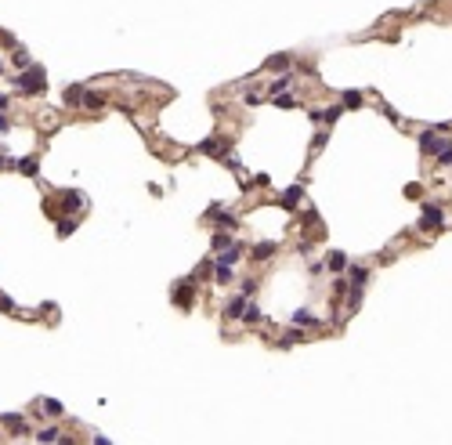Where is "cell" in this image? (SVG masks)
Returning a JSON list of instances; mask_svg holds the SVG:
<instances>
[{
    "mask_svg": "<svg viewBox=\"0 0 452 445\" xmlns=\"http://www.w3.org/2000/svg\"><path fill=\"white\" fill-rule=\"evenodd\" d=\"M18 91H22V94H44V91H47V72L40 69V65L18 72Z\"/></svg>",
    "mask_w": 452,
    "mask_h": 445,
    "instance_id": "6da1fadb",
    "label": "cell"
},
{
    "mask_svg": "<svg viewBox=\"0 0 452 445\" xmlns=\"http://www.w3.org/2000/svg\"><path fill=\"white\" fill-rule=\"evenodd\" d=\"M445 145H448V141L441 138V131H423V134H420V149H423L427 156H441Z\"/></svg>",
    "mask_w": 452,
    "mask_h": 445,
    "instance_id": "7a4b0ae2",
    "label": "cell"
},
{
    "mask_svg": "<svg viewBox=\"0 0 452 445\" xmlns=\"http://www.w3.org/2000/svg\"><path fill=\"white\" fill-rule=\"evenodd\" d=\"M58 199H62V210H80L84 207V192H76V188H65V192H58Z\"/></svg>",
    "mask_w": 452,
    "mask_h": 445,
    "instance_id": "3957f363",
    "label": "cell"
},
{
    "mask_svg": "<svg viewBox=\"0 0 452 445\" xmlns=\"http://www.w3.org/2000/svg\"><path fill=\"white\" fill-rule=\"evenodd\" d=\"M420 225H423V228H431V232H438V228L445 225V214H441L438 207H423V217H420Z\"/></svg>",
    "mask_w": 452,
    "mask_h": 445,
    "instance_id": "277c9868",
    "label": "cell"
},
{
    "mask_svg": "<svg viewBox=\"0 0 452 445\" xmlns=\"http://www.w3.org/2000/svg\"><path fill=\"white\" fill-rule=\"evenodd\" d=\"M36 441H40V445H58V441H62V427H55V424L40 427V431H36Z\"/></svg>",
    "mask_w": 452,
    "mask_h": 445,
    "instance_id": "5b68a950",
    "label": "cell"
},
{
    "mask_svg": "<svg viewBox=\"0 0 452 445\" xmlns=\"http://www.w3.org/2000/svg\"><path fill=\"white\" fill-rule=\"evenodd\" d=\"M174 304H178V308H188V304H195V286L181 282V286L174 290Z\"/></svg>",
    "mask_w": 452,
    "mask_h": 445,
    "instance_id": "8992f818",
    "label": "cell"
},
{
    "mask_svg": "<svg viewBox=\"0 0 452 445\" xmlns=\"http://www.w3.org/2000/svg\"><path fill=\"white\" fill-rule=\"evenodd\" d=\"M246 315V297H232L224 304V318H242Z\"/></svg>",
    "mask_w": 452,
    "mask_h": 445,
    "instance_id": "52a82bcc",
    "label": "cell"
},
{
    "mask_svg": "<svg viewBox=\"0 0 452 445\" xmlns=\"http://www.w3.org/2000/svg\"><path fill=\"white\" fill-rule=\"evenodd\" d=\"M239 254H242V246H228V250L217 254V264H221V268H232V264L239 261Z\"/></svg>",
    "mask_w": 452,
    "mask_h": 445,
    "instance_id": "ba28073f",
    "label": "cell"
},
{
    "mask_svg": "<svg viewBox=\"0 0 452 445\" xmlns=\"http://www.w3.org/2000/svg\"><path fill=\"white\" fill-rule=\"evenodd\" d=\"M365 279H369V271H365V268H351V271H347L351 290H365Z\"/></svg>",
    "mask_w": 452,
    "mask_h": 445,
    "instance_id": "9c48e42d",
    "label": "cell"
},
{
    "mask_svg": "<svg viewBox=\"0 0 452 445\" xmlns=\"http://www.w3.org/2000/svg\"><path fill=\"white\" fill-rule=\"evenodd\" d=\"M18 174H26V178H36V159L33 156H26V159H18V163H11Z\"/></svg>",
    "mask_w": 452,
    "mask_h": 445,
    "instance_id": "30bf717a",
    "label": "cell"
},
{
    "mask_svg": "<svg viewBox=\"0 0 452 445\" xmlns=\"http://www.w3.org/2000/svg\"><path fill=\"white\" fill-rule=\"evenodd\" d=\"M325 268H330V271H344V268H347V257H344L340 250H333L330 257H325Z\"/></svg>",
    "mask_w": 452,
    "mask_h": 445,
    "instance_id": "8fae6325",
    "label": "cell"
},
{
    "mask_svg": "<svg viewBox=\"0 0 452 445\" xmlns=\"http://www.w3.org/2000/svg\"><path fill=\"white\" fill-rule=\"evenodd\" d=\"M293 326H318V318L308 308H300V311H293Z\"/></svg>",
    "mask_w": 452,
    "mask_h": 445,
    "instance_id": "7c38bea8",
    "label": "cell"
},
{
    "mask_svg": "<svg viewBox=\"0 0 452 445\" xmlns=\"http://www.w3.org/2000/svg\"><path fill=\"white\" fill-rule=\"evenodd\" d=\"M4 424H8V427H15V434H29V424H26V416H15V413H8V416H4Z\"/></svg>",
    "mask_w": 452,
    "mask_h": 445,
    "instance_id": "4fadbf2b",
    "label": "cell"
},
{
    "mask_svg": "<svg viewBox=\"0 0 452 445\" xmlns=\"http://www.w3.org/2000/svg\"><path fill=\"white\" fill-rule=\"evenodd\" d=\"M275 254V242H257V246H254V261H268Z\"/></svg>",
    "mask_w": 452,
    "mask_h": 445,
    "instance_id": "5bb4252c",
    "label": "cell"
},
{
    "mask_svg": "<svg viewBox=\"0 0 452 445\" xmlns=\"http://www.w3.org/2000/svg\"><path fill=\"white\" fill-rule=\"evenodd\" d=\"M297 203H300V188H286V192H282V207L293 210Z\"/></svg>",
    "mask_w": 452,
    "mask_h": 445,
    "instance_id": "9a60e30c",
    "label": "cell"
},
{
    "mask_svg": "<svg viewBox=\"0 0 452 445\" xmlns=\"http://www.w3.org/2000/svg\"><path fill=\"white\" fill-rule=\"evenodd\" d=\"M11 65H15V69H22V72H26V69H33V62H29V55H26L22 47L11 55Z\"/></svg>",
    "mask_w": 452,
    "mask_h": 445,
    "instance_id": "2e32d148",
    "label": "cell"
},
{
    "mask_svg": "<svg viewBox=\"0 0 452 445\" xmlns=\"http://www.w3.org/2000/svg\"><path fill=\"white\" fill-rule=\"evenodd\" d=\"M84 98H87L84 84H76V87H69V91H65V102H69V105H76V102H84Z\"/></svg>",
    "mask_w": 452,
    "mask_h": 445,
    "instance_id": "e0dca14e",
    "label": "cell"
},
{
    "mask_svg": "<svg viewBox=\"0 0 452 445\" xmlns=\"http://www.w3.org/2000/svg\"><path fill=\"white\" fill-rule=\"evenodd\" d=\"M40 409H44V413H51V416H58V413H62V402H55V398H44V402H40Z\"/></svg>",
    "mask_w": 452,
    "mask_h": 445,
    "instance_id": "ac0fdd59",
    "label": "cell"
},
{
    "mask_svg": "<svg viewBox=\"0 0 452 445\" xmlns=\"http://www.w3.org/2000/svg\"><path fill=\"white\" fill-rule=\"evenodd\" d=\"M105 105V98L102 94H94V91H87V98H84V109H102Z\"/></svg>",
    "mask_w": 452,
    "mask_h": 445,
    "instance_id": "d6986e66",
    "label": "cell"
},
{
    "mask_svg": "<svg viewBox=\"0 0 452 445\" xmlns=\"http://www.w3.org/2000/svg\"><path fill=\"white\" fill-rule=\"evenodd\" d=\"M72 232H76V221H72V217H62V221H58V235L65 239V235H72Z\"/></svg>",
    "mask_w": 452,
    "mask_h": 445,
    "instance_id": "ffe728a7",
    "label": "cell"
},
{
    "mask_svg": "<svg viewBox=\"0 0 452 445\" xmlns=\"http://www.w3.org/2000/svg\"><path fill=\"white\" fill-rule=\"evenodd\" d=\"M344 293H351V282H347V279H337V282H333V301L344 297Z\"/></svg>",
    "mask_w": 452,
    "mask_h": 445,
    "instance_id": "44dd1931",
    "label": "cell"
},
{
    "mask_svg": "<svg viewBox=\"0 0 452 445\" xmlns=\"http://www.w3.org/2000/svg\"><path fill=\"white\" fill-rule=\"evenodd\" d=\"M290 65V55H271L268 58V69H286Z\"/></svg>",
    "mask_w": 452,
    "mask_h": 445,
    "instance_id": "7402d4cb",
    "label": "cell"
},
{
    "mask_svg": "<svg viewBox=\"0 0 452 445\" xmlns=\"http://www.w3.org/2000/svg\"><path fill=\"white\" fill-rule=\"evenodd\" d=\"M344 109L340 105H330V109H322V119H325V123H337V116H340Z\"/></svg>",
    "mask_w": 452,
    "mask_h": 445,
    "instance_id": "603a6c76",
    "label": "cell"
},
{
    "mask_svg": "<svg viewBox=\"0 0 452 445\" xmlns=\"http://www.w3.org/2000/svg\"><path fill=\"white\" fill-rule=\"evenodd\" d=\"M228 246H232V239H228L224 232H217V235H214V250L221 254V250H228Z\"/></svg>",
    "mask_w": 452,
    "mask_h": 445,
    "instance_id": "cb8c5ba5",
    "label": "cell"
},
{
    "mask_svg": "<svg viewBox=\"0 0 452 445\" xmlns=\"http://www.w3.org/2000/svg\"><path fill=\"white\" fill-rule=\"evenodd\" d=\"M242 318H246V322H261L264 315H261V308H257V304H246V315H242Z\"/></svg>",
    "mask_w": 452,
    "mask_h": 445,
    "instance_id": "d4e9b609",
    "label": "cell"
},
{
    "mask_svg": "<svg viewBox=\"0 0 452 445\" xmlns=\"http://www.w3.org/2000/svg\"><path fill=\"white\" fill-rule=\"evenodd\" d=\"M214 279H217V286H224V282H232V268H221V264H217Z\"/></svg>",
    "mask_w": 452,
    "mask_h": 445,
    "instance_id": "484cf974",
    "label": "cell"
},
{
    "mask_svg": "<svg viewBox=\"0 0 452 445\" xmlns=\"http://www.w3.org/2000/svg\"><path fill=\"white\" fill-rule=\"evenodd\" d=\"M286 87H290V76H279L271 84V98H279V91H286Z\"/></svg>",
    "mask_w": 452,
    "mask_h": 445,
    "instance_id": "4316f807",
    "label": "cell"
},
{
    "mask_svg": "<svg viewBox=\"0 0 452 445\" xmlns=\"http://www.w3.org/2000/svg\"><path fill=\"white\" fill-rule=\"evenodd\" d=\"M344 105H347V109H358V105H362V94H358V91H347V94H344Z\"/></svg>",
    "mask_w": 452,
    "mask_h": 445,
    "instance_id": "83f0119b",
    "label": "cell"
},
{
    "mask_svg": "<svg viewBox=\"0 0 452 445\" xmlns=\"http://www.w3.org/2000/svg\"><path fill=\"white\" fill-rule=\"evenodd\" d=\"M300 340H304V333H300V330H293V333H286L282 348H293V344H300Z\"/></svg>",
    "mask_w": 452,
    "mask_h": 445,
    "instance_id": "f1b7e54d",
    "label": "cell"
},
{
    "mask_svg": "<svg viewBox=\"0 0 452 445\" xmlns=\"http://www.w3.org/2000/svg\"><path fill=\"white\" fill-rule=\"evenodd\" d=\"M438 163H441V167H448V163H452V141H448V145H445V152L438 156Z\"/></svg>",
    "mask_w": 452,
    "mask_h": 445,
    "instance_id": "f546056e",
    "label": "cell"
},
{
    "mask_svg": "<svg viewBox=\"0 0 452 445\" xmlns=\"http://www.w3.org/2000/svg\"><path fill=\"white\" fill-rule=\"evenodd\" d=\"M347 304H351V311H355V308L362 304V290H351V293H347Z\"/></svg>",
    "mask_w": 452,
    "mask_h": 445,
    "instance_id": "4dcf8cb0",
    "label": "cell"
},
{
    "mask_svg": "<svg viewBox=\"0 0 452 445\" xmlns=\"http://www.w3.org/2000/svg\"><path fill=\"white\" fill-rule=\"evenodd\" d=\"M254 293H257V282H254V279L242 282V297H254Z\"/></svg>",
    "mask_w": 452,
    "mask_h": 445,
    "instance_id": "1f68e13d",
    "label": "cell"
},
{
    "mask_svg": "<svg viewBox=\"0 0 452 445\" xmlns=\"http://www.w3.org/2000/svg\"><path fill=\"white\" fill-rule=\"evenodd\" d=\"M0 131H11V119H8L4 112H0Z\"/></svg>",
    "mask_w": 452,
    "mask_h": 445,
    "instance_id": "d6a6232c",
    "label": "cell"
},
{
    "mask_svg": "<svg viewBox=\"0 0 452 445\" xmlns=\"http://www.w3.org/2000/svg\"><path fill=\"white\" fill-rule=\"evenodd\" d=\"M11 308H15V304H11L8 297H0V311H11Z\"/></svg>",
    "mask_w": 452,
    "mask_h": 445,
    "instance_id": "836d02e7",
    "label": "cell"
},
{
    "mask_svg": "<svg viewBox=\"0 0 452 445\" xmlns=\"http://www.w3.org/2000/svg\"><path fill=\"white\" fill-rule=\"evenodd\" d=\"M94 445H109V438H102V434H98V438H94Z\"/></svg>",
    "mask_w": 452,
    "mask_h": 445,
    "instance_id": "e575fe53",
    "label": "cell"
},
{
    "mask_svg": "<svg viewBox=\"0 0 452 445\" xmlns=\"http://www.w3.org/2000/svg\"><path fill=\"white\" fill-rule=\"evenodd\" d=\"M58 445H76V441H72V438H62V441H58Z\"/></svg>",
    "mask_w": 452,
    "mask_h": 445,
    "instance_id": "d590c367",
    "label": "cell"
}]
</instances>
